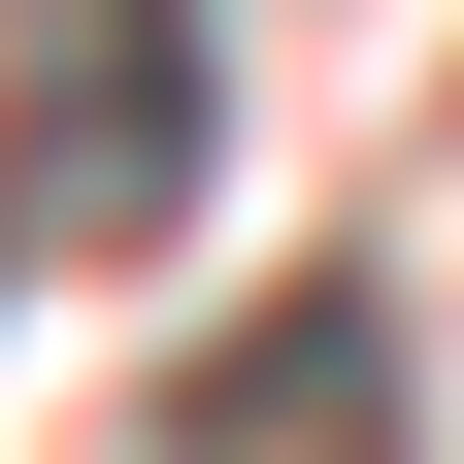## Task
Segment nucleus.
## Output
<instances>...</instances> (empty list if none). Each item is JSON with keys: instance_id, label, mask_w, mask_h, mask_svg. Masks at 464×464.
<instances>
[{"instance_id": "nucleus-1", "label": "nucleus", "mask_w": 464, "mask_h": 464, "mask_svg": "<svg viewBox=\"0 0 464 464\" xmlns=\"http://www.w3.org/2000/svg\"><path fill=\"white\" fill-rule=\"evenodd\" d=\"M0 199H34V232H166V199H199V34H166V0H67V34H34V166H0Z\"/></svg>"}]
</instances>
